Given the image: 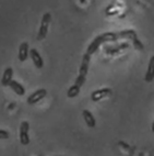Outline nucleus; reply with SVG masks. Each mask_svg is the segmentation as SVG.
<instances>
[{
	"instance_id": "nucleus-18",
	"label": "nucleus",
	"mask_w": 154,
	"mask_h": 156,
	"mask_svg": "<svg viewBox=\"0 0 154 156\" xmlns=\"http://www.w3.org/2000/svg\"><path fill=\"white\" fill-rule=\"evenodd\" d=\"M118 144H119V146H120V147H124L125 150H128V151L131 150V148H130L129 145L127 144V143H125V142H121V141H120V142H119Z\"/></svg>"
},
{
	"instance_id": "nucleus-9",
	"label": "nucleus",
	"mask_w": 154,
	"mask_h": 156,
	"mask_svg": "<svg viewBox=\"0 0 154 156\" xmlns=\"http://www.w3.org/2000/svg\"><path fill=\"white\" fill-rule=\"evenodd\" d=\"M154 79V55L152 56L150 61H149L148 65V69L146 73V77H144V80L146 83H152Z\"/></svg>"
},
{
	"instance_id": "nucleus-19",
	"label": "nucleus",
	"mask_w": 154,
	"mask_h": 156,
	"mask_svg": "<svg viewBox=\"0 0 154 156\" xmlns=\"http://www.w3.org/2000/svg\"><path fill=\"white\" fill-rule=\"evenodd\" d=\"M152 132L154 133V121H153V123H152Z\"/></svg>"
},
{
	"instance_id": "nucleus-3",
	"label": "nucleus",
	"mask_w": 154,
	"mask_h": 156,
	"mask_svg": "<svg viewBox=\"0 0 154 156\" xmlns=\"http://www.w3.org/2000/svg\"><path fill=\"white\" fill-rule=\"evenodd\" d=\"M30 124L28 121H23L20 126V142L22 145L30 144V135H28Z\"/></svg>"
},
{
	"instance_id": "nucleus-8",
	"label": "nucleus",
	"mask_w": 154,
	"mask_h": 156,
	"mask_svg": "<svg viewBox=\"0 0 154 156\" xmlns=\"http://www.w3.org/2000/svg\"><path fill=\"white\" fill-rule=\"evenodd\" d=\"M30 56V48H28V42L21 43L19 48V59L20 62H25Z\"/></svg>"
},
{
	"instance_id": "nucleus-12",
	"label": "nucleus",
	"mask_w": 154,
	"mask_h": 156,
	"mask_svg": "<svg viewBox=\"0 0 154 156\" xmlns=\"http://www.w3.org/2000/svg\"><path fill=\"white\" fill-rule=\"evenodd\" d=\"M9 87L13 90L18 96H24L25 95V88L22 86V85L18 83L17 80H12L10 84H9Z\"/></svg>"
},
{
	"instance_id": "nucleus-17",
	"label": "nucleus",
	"mask_w": 154,
	"mask_h": 156,
	"mask_svg": "<svg viewBox=\"0 0 154 156\" xmlns=\"http://www.w3.org/2000/svg\"><path fill=\"white\" fill-rule=\"evenodd\" d=\"M10 134H9L8 131L6 130H0V140H7L9 139Z\"/></svg>"
},
{
	"instance_id": "nucleus-2",
	"label": "nucleus",
	"mask_w": 154,
	"mask_h": 156,
	"mask_svg": "<svg viewBox=\"0 0 154 156\" xmlns=\"http://www.w3.org/2000/svg\"><path fill=\"white\" fill-rule=\"evenodd\" d=\"M50 21H52V14L49 12H47L42 18L41 27H39L38 33H37V40L38 41H42V40H44L46 37L47 33H48V28H49Z\"/></svg>"
},
{
	"instance_id": "nucleus-11",
	"label": "nucleus",
	"mask_w": 154,
	"mask_h": 156,
	"mask_svg": "<svg viewBox=\"0 0 154 156\" xmlns=\"http://www.w3.org/2000/svg\"><path fill=\"white\" fill-rule=\"evenodd\" d=\"M82 115H83V119H84V121H85V123H86V126H88L89 128H95V126H96V120H95V118H94V115L92 114L91 111L83 110Z\"/></svg>"
},
{
	"instance_id": "nucleus-16",
	"label": "nucleus",
	"mask_w": 154,
	"mask_h": 156,
	"mask_svg": "<svg viewBox=\"0 0 154 156\" xmlns=\"http://www.w3.org/2000/svg\"><path fill=\"white\" fill-rule=\"evenodd\" d=\"M132 44H133V46H135L136 50H138V51H143V50H144V45H143V43L141 42L138 37L132 39Z\"/></svg>"
},
{
	"instance_id": "nucleus-10",
	"label": "nucleus",
	"mask_w": 154,
	"mask_h": 156,
	"mask_svg": "<svg viewBox=\"0 0 154 156\" xmlns=\"http://www.w3.org/2000/svg\"><path fill=\"white\" fill-rule=\"evenodd\" d=\"M12 77H13V69L11 67H8V68L5 69L2 77H1V85L2 86H9V84L13 80Z\"/></svg>"
},
{
	"instance_id": "nucleus-15",
	"label": "nucleus",
	"mask_w": 154,
	"mask_h": 156,
	"mask_svg": "<svg viewBox=\"0 0 154 156\" xmlns=\"http://www.w3.org/2000/svg\"><path fill=\"white\" fill-rule=\"evenodd\" d=\"M129 48V44H128V43L120 44L119 46H117V48H109V46H107V48H106V53L107 54H115V53H117V52H119V51L125 50V48Z\"/></svg>"
},
{
	"instance_id": "nucleus-13",
	"label": "nucleus",
	"mask_w": 154,
	"mask_h": 156,
	"mask_svg": "<svg viewBox=\"0 0 154 156\" xmlns=\"http://www.w3.org/2000/svg\"><path fill=\"white\" fill-rule=\"evenodd\" d=\"M118 36L119 39H135V37H137V33H136L133 30H125V31H121V32H119L118 33Z\"/></svg>"
},
{
	"instance_id": "nucleus-7",
	"label": "nucleus",
	"mask_w": 154,
	"mask_h": 156,
	"mask_svg": "<svg viewBox=\"0 0 154 156\" xmlns=\"http://www.w3.org/2000/svg\"><path fill=\"white\" fill-rule=\"evenodd\" d=\"M30 57L32 58V62H33V64L35 65V67L42 68V67L44 66V61H43V58H42L41 54L37 52V50H35V48H31Z\"/></svg>"
},
{
	"instance_id": "nucleus-14",
	"label": "nucleus",
	"mask_w": 154,
	"mask_h": 156,
	"mask_svg": "<svg viewBox=\"0 0 154 156\" xmlns=\"http://www.w3.org/2000/svg\"><path fill=\"white\" fill-rule=\"evenodd\" d=\"M80 90H81V88H79V87L75 86V85H72V86L68 89V91H67V97L75 98L79 94H80Z\"/></svg>"
},
{
	"instance_id": "nucleus-4",
	"label": "nucleus",
	"mask_w": 154,
	"mask_h": 156,
	"mask_svg": "<svg viewBox=\"0 0 154 156\" xmlns=\"http://www.w3.org/2000/svg\"><path fill=\"white\" fill-rule=\"evenodd\" d=\"M112 92H113V90L110 89V88H102V89H97V90H95V91L92 92L91 99H92V101H94V102H97V101L104 99L105 97L112 95Z\"/></svg>"
},
{
	"instance_id": "nucleus-5",
	"label": "nucleus",
	"mask_w": 154,
	"mask_h": 156,
	"mask_svg": "<svg viewBox=\"0 0 154 156\" xmlns=\"http://www.w3.org/2000/svg\"><path fill=\"white\" fill-rule=\"evenodd\" d=\"M47 95V90L46 89H38L36 90L35 92H33L32 95L28 96V105H35L38 101H41L43 98H45Z\"/></svg>"
},
{
	"instance_id": "nucleus-6",
	"label": "nucleus",
	"mask_w": 154,
	"mask_h": 156,
	"mask_svg": "<svg viewBox=\"0 0 154 156\" xmlns=\"http://www.w3.org/2000/svg\"><path fill=\"white\" fill-rule=\"evenodd\" d=\"M90 61H91V56L89 54H84L82 58V63H81V66L79 68V76L83 78H86V75L89 73V66H90Z\"/></svg>"
},
{
	"instance_id": "nucleus-1",
	"label": "nucleus",
	"mask_w": 154,
	"mask_h": 156,
	"mask_svg": "<svg viewBox=\"0 0 154 156\" xmlns=\"http://www.w3.org/2000/svg\"><path fill=\"white\" fill-rule=\"evenodd\" d=\"M117 40H119L118 33H113V32H107V33L101 34L93 40V42L89 45L88 50H86V54L91 56L97 51V48L101 46L104 42H116Z\"/></svg>"
}]
</instances>
